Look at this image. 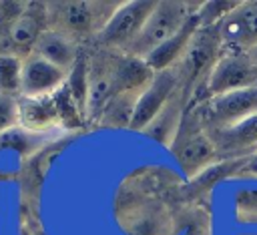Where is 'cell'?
Wrapping results in <instances>:
<instances>
[{
    "instance_id": "obj_25",
    "label": "cell",
    "mask_w": 257,
    "mask_h": 235,
    "mask_svg": "<svg viewBox=\"0 0 257 235\" xmlns=\"http://www.w3.org/2000/svg\"><path fill=\"white\" fill-rule=\"evenodd\" d=\"M247 54H249V58H251V60H253V64H255V66H257V46H255V48H253V50H249V52H247Z\"/></svg>"
},
{
    "instance_id": "obj_19",
    "label": "cell",
    "mask_w": 257,
    "mask_h": 235,
    "mask_svg": "<svg viewBox=\"0 0 257 235\" xmlns=\"http://www.w3.org/2000/svg\"><path fill=\"white\" fill-rule=\"evenodd\" d=\"M22 72L24 58L12 52L0 54V94L20 98L22 92Z\"/></svg>"
},
{
    "instance_id": "obj_4",
    "label": "cell",
    "mask_w": 257,
    "mask_h": 235,
    "mask_svg": "<svg viewBox=\"0 0 257 235\" xmlns=\"http://www.w3.org/2000/svg\"><path fill=\"white\" fill-rule=\"evenodd\" d=\"M169 151L177 159L185 177L191 181L199 177L203 171H207L211 165L221 161L211 135L201 127V123L189 108L181 125V131Z\"/></svg>"
},
{
    "instance_id": "obj_7",
    "label": "cell",
    "mask_w": 257,
    "mask_h": 235,
    "mask_svg": "<svg viewBox=\"0 0 257 235\" xmlns=\"http://www.w3.org/2000/svg\"><path fill=\"white\" fill-rule=\"evenodd\" d=\"M157 2L151 0H128L122 2L108 24L100 30L94 38L98 48L114 50V52H128L133 42L139 38L143 26L147 24L151 12L155 10Z\"/></svg>"
},
{
    "instance_id": "obj_12",
    "label": "cell",
    "mask_w": 257,
    "mask_h": 235,
    "mask_svg": "<svg viewBox=\"0 0 257 235\" xmlns=\"http://www.w3.org/2000/svg\"><path fill=\"white\" fill-rule=\"evenodd\" d=\"M209 135L221 161H245L257 153V114Z\"/></svg>"
},
{
    "instance_id": "obj_21",
    "label": "cell",
    "mask_w": 257,
    "mask_h": 235,
    "mask_svg": "<svg viewBox=\"0 0 257 235\" xmlns=\"http://www.w3.org/2000/svg\"><path fill=\"white\" fill-rule=\"evenodd\" d=\"M239 6V2H201L199 10H197V20L201 28H215L219 26L235 8Z\"/></svg>"
},
{
    "instance_id": "obj_10",
    "label": "cell",
    "mask_w": 257,
    "mask_h": 235,
    "mask_svg": "<svg viewBox=\"0 0 257 235\" xmlns=\"http://www.w3.org/2000/svg\"><path fill=\"white\" fill-rule=\"evenodd\" d=\"M225 50L249 52L257 46V0L239 6L217 26Z\"/></svg>"
},
{
    "instance_id": "obj_15",
    "label": "cell",
    "mask_w": 257,
    "mask_h": 235,
    "mask_svg": "<svg viewBox=\"0 0 257 235\" xmlns=\"http://www.w3.org/2000/svg\"><path fill=\"white\" fill-rule=\"evenodd\" d=\"M189 94L179 88L173 98L165 104V108L151 121V125L143 131V135H147L149 139H153L155 143L171 149V145L175 143L179 131H181V125L185 121V114H187V108H189Z\"/></svg>"
},
{
    "instance_id": "obj_18",
    "label": "cell",
    "mask_w": 257,
    "mask_h": 235,
    "mask_svg": "<svg viewBox=\"0 0 257 235\" xmlns=\"http://www.w3.org/2000/svg\"><path fill=\"white\" fill-rule=\"evenodd\" d=\"M141 94H118V96L110 98V102L104 106L96 125L108 127V129H131L135 108H137Z\"/></svg>"
},
{
    "instance_id": "obj_3",
    "label": "cell",
    "mask_w": 257,
    "mask_h": 235,
    "mask_svg": "<svg viewBox=\"0 0 257 235\" xmlns=\"http://www.w3.org/2000/svg\"><path fill=\"white\" fill-rule=\"evenodd\" d=\"M223 52H225V46H223L217 26L215 28L199 26L185 56L175 66L181 88L189 94V98L201 88V84L205 82V78L209 76V72L217 64V60L223 56Z\"/></svg>"
},
{
    "instance_id": "obj_20",
    "label": "cell",
    "mask_w": 257,
    "mask_h": 235,
    "mask_svg": "<svg viewBox=\"0 0 257 235\" xmlns=\"http://www.w3.org/2000/svg\"><path fill=\"white\" fill-rule=\"evenodd\" d=\"M233 215L241 225H257V187H243L235 193Z\"/></svg>"
},
{
    "instance_id": "obj_13",
    "label": "cell",
    "mask_w": 257,
    "mask_h": 235,
    "mask_svg": "<svg viewBox=\"0 0 257 235\" xmlns=\"http://www.w3.org/2000/svg\"><path fill=\"white\" fill-rule=\"evenodd\" d=\"M48 30V16H46V2H28L24 14L8 28L6 38L8 44L14 48L12 54L26 58L32 54L40 36Z\"/></svg>"
},
{
    "instance_id": "obj_11",
    "label": "cell",
    "mask_w": 257,
    "mask_h": 235,
    "mask_svg": "<svg viewBox=\"0 0 257 235\" xmlns=\"http://www.w3.org/2000/svg\"><path fill=\"white\" fill-rule=\"evenodd\" d=\"M70 72L50 64L38 54H28L24 58L22 72V98H44L60 92L68 82Z\"/></svg>"
},
{
    "instance_id": "obj_16",
    "label": "cell",
    "mask_w": 257,
    "mask_h": 235,
    "mask_svg": "<svg viewBox=\"0 0 257 235\" xmlns=\"http://www.w3.org/2000/svg\"><path fill=\"white\" fill-rule=\"evenodd\" d=\"M197 30H199V20H197V14H195L175 36H171L167 42L157 46L143 60L151 66L153 72H163V70L175 68L181 62V58L185 56V52H187V48H189V44H191V40H193Z\"/></svg>"
},
{
    "instance_id": "obj_22",
    "label": "cell",
    "mask_w": 257,
    "mask_h": 235,
    "mask_svg": "<svg viewBox=\"0 0 257 235\" xmlns=\"http://www.w3.org/2000/svg\"><path fill=\"white\" fill-rule=\"evenodd\" d=\"M20 127V106L16 96L0 94V137Z\"/></svg>"
},
{
    "instance_id": "obj_23",
    "label": "cell",
    "mask_w": 257,
    "mask_h": 235,
    "mask_svg": "<svg viewBox=\"0 0 257 235\" xmlns=\"http://www.w3.org/2000/svg\"><path fill=\"white\" fill-rule=\"evenodd\" d=\"M28 2H0V28L8 32V28L24 14Z\"/></svg>"
},
{
    "instance_id": "obj_24",
    "label": "cell",
    "mask_w": 257,
    "mask_h": 235,
    "mask_svg": "<svg viewBox=\"0 0 257 235\" xmlns=\"http://www.w3.org/2000/svg\"><path fill=\"white\" fill-rule=\"evenodd\" d=\"M241 175L257 177V153L251 155L249 159H245V163H243V167H241Z\"/></svg>"
},
{
    "instance_id": "obj_6",
    "label": "cell",
    "mask_w": 257,
    "mask_h": 235,
    "mask_svg": "<svg viewBox=\"0 0 257 235\" xmlns=\"http://www.w3.org/2000/svg\"><path fill=\"white\" fill-rule=\"evenodd\" d=\"M257 86V66L249 58L247 52H233L225 50L223 56L217 60L201 88L191 96V104H197L205 98L227 94L233 90Z\"/></svg>"
},
{
    "instance_id": "obj_9",
    "label": "cell",
    "mask_w": 257,
    "mask_h": 235,
    "mask_svg": "<svg viewBox=\"0 0 257 235\" xmlns=\"http://www.w3.org/2000/svg\"><path fill=\"white\" fill-rule=\"evenodd\" d=\"M179 88H181V82H179V76H177V70L175 68L157 72L155 78L149 82V86L139 96V102H137V108H135V116H133L131 129L143 133L151 125V121L165 108V104L173 98V94Z\"/></svg>"
},
{
    "instance_id": "obj_14",
    "label": "cell",
    "mask_w": 257,
    "mask_h": 235,
    "mask_svg": "<svg viewBox=\"0 0 257 235\" xmlns=\"http://www.w3.org/2000/svg\"><path fill=\"white\" fill-rule=\"evenodd\" d=\"M56 94L44 96V98H22L20 96L18 98L20 127L32 133H40V135H50L54 129L64 127L66 121L62 116V104L56 98Z\"/></svg>"
},
{
    "instance_id": "obj_26",
    "label": "cell",
    "mask_w": 257,
    "mask_h": 235,
    "mask_svg": "<svg viewBox=\"0 0 257 235\" xmlns=\"http://www.w3.org/2000/svg\"><path fill=\"white\" fill-rule=\"evenodd\" d=\"M239 235H257V233H251V231H245V233H239Z\"/></svg>"
},
{
    "instance_id": "obj_27",
    "label": "cell",
    "mask_w": 257,
    "mask_h": 235,
    "mask_svg": "<svg viewBox=\"0 0 257 235\" xmlns=\"http://www.w3.org/2000/svg\"><path fill=\"white\" fill-rule=\"evenodd\" d=\"M32 235H44V233H42V231H34Z\"/></svg>"
},
{
    "instance_id": "obj_2",
    "label": "cell",
    "mask_w": 257,
    "mask_h": 235,
    "mask_svg": "<svg viewBox=\"0 0 257 235\" xmlns=\"http://www.w3.org/2000/svg\"><path fill=\"white\" fill-rule=\"evenodd\" d=\"M201 2H185V0H163L157 2L155 10L151 12L147 24L143 26L139 38L133 42L126 54L145 58L157 46L167 42L175 36L199 10Z\"/></svg>"
},
{
    "instance_id": "obj_17",
    "label": "cell",
    "mask_w": 257,
    "mask_h": 235,
    "mask_svg": "<svg viewBox=\"0 0 257 235\" xmlns=\"http://www.w3.org/2000/svg\"><path fill=\"white\" fill-rule=\"evenodd\" d=\"M78 42L72 40L70 36L56 32V30H46L40 40L34 46V54H38L40 58L48 60L50 64L70 72L76 64H78Z\"/></svg>"
},
{
    "instance_id": "obj_8",
    "label": "cell",
    "mask_w": 257,
    "mask_h": 235,
    "mask_svg": "<svg viewBox=\"0 0 257 235\" xmlns=\"http://www.w3.org/2000/svg\"><path fill=\"white\" fill-rule=\"evenodd\" d=\"M122 52L98 48L92 58L86 60V104L84 116L90 123H98L104 106L114 96L116 66Z\"/></svg>"
},
{
    "instance_id": "obj_1",
    "label": "cell",
    "mask_w": 257,
    "mask_h": 235,
    "mask_svg": "<svg viewBox=\"0 0 257 235\" xmlns=\"http://www.w3.org/2000/svg\"><path fill=\"white\" fill-rule=\"evenodd\" d=\"M122 2L106 0H64V2H46L48 28L62 32L76 40L78 44L88 38H96L100 30L108 24L114 12Z\"/></svg>"
},
{
    "instance_id": "obj_5",
    "label": "cell",
    "mask_w": 257,
    "mask_h": 235,
    "mask_svg": "<svg viewBox=\"0 0 257 235\" xmlns=\"http://www.w3.org/2000/svg\"><path fill=\"white\" fill-rule=\"evenodd\" d=\"M189 110L197 116L207 133L227 129L247 116L257 114V86L205 98L197 104H191Z\"/></svg>"
}]
</instances>
